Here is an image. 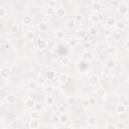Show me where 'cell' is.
Returning a JSON list of instances; mask_svg holds the SVG:
<instances>
[{"instance_id": "obj_1", "label": "cell", "mask_w": 129, "mask_h": 129, "mask_svg": "<svg viewBox=\"0 0 129 129\" xmlns=\"http://www.w3.org/2000/svg\"><path fill=\"white\" fill-rule=\"evenodd\" d=\"M11 74H12V71H11V68L8 66H4L1 68V72H0V75H1V78L4 80H7L10 78Z\"/></svg>"}, {"instance_id": "obj_49", "label": "cell", "mask_w": 129, "mask_h": 129, "mask_svg": "<svg viewBox=\"0 0 129 129\" xmlns=\"http://www.w3.org/2000/svg\"><path fill=\"white\" fill-rule=\"evenodd\" d=\"M89 100H90V104H91V105L96 103V100H95L94 98H89Z\"/></svg>"}, {"instance_id": "obj_44", "label": "cell", "mask_w": 129, "mask_h": 129, "mask_svg": "<svg viewBox=\"0 0 129 129\" xmlns=\"http://www.w3.org/2000/svg\"><path fill=\"white\" fill-rule=\"evenodd\" d=\"M48 5L49 7H55L57 6V1H55V0H48Z\"/></svg>"}, {"instance_id": "obj_41", "label": "cell", "mask_w": 129, "mask_h": 129, "mask_svg": "<svg viewBox=\"0 0 129 129\" xmlns=\"http://www.w3.org/2000/svg\"><path fill=\"white\" fill-rule=\"evenodd\" d=\"M6 14H7V10L5 9L4 7H1L0 8V16L3 18V17H5L6 16Z\"/></svg>"}, {"instance_id": "obj_36", "label": "cell", "mask_w": 129, "mask_h": 129, "mask_svg": "<svg viewBox=\"0 0 129 129\" xmlns=\"http://www.w3.org/2000/svg\"><path fill=\"white\" fill-rule=\"evenodd\" d=\"M60 120H61V123L65 124V123L68 122V116H67L66 114H61L60 115Z\"/></svg>"}, {"instance_id": "obj_9", "label": "cell", "mask_w": 129, "mask_h": 129, "mask_svg": "<svg viewBox=\"0 0 129 129\" xmlns=\"http://www.w3.org/2000/svg\"><path fill=\"white\" fill-rule=\"evenodd\" d=\"M105 65L110 70H114L116 68V61H113V60H107V61H106V63H105Z\"/></svg>"}, {"instance_id": "obj_22", "label": "cell", "mask_w": 129, "mask_h": 129, "mask_svg": "<svg viewBox=\"0 0 129 129\" xmlns=\"http://www.w3.org/2000/svg\"><path fill=\"white\" fill-rule=\"evenodd\" d=\"M34 37H35V33L33 31H27L25 33V38L27 41H33Z\"/></svg>"}, {"instance_id": "obj_30", "label": "cell", "mask_w": 129, "mask_h": 129, "mask_svg": "<svg viewBox=\"0 0 129 129\" xmlns=\"http://www.w3.org/2000/svg\"><path fill=\"white\" fill-rule=\"evenodd\" d=\"M74 20L76 21V23H81V22L84 20V16L82 14H76L74 16Z\"/></svg>"}, {"instance_id": "obj_40", "label": "cell", "mask_w": 129, "mask_h": 129, "mask_svg": "<svg viewBox=\"0 0 129 129\" xmlns=\"http://www.w3.org/2000/svg\"><path fill=\"white\" fill-rule=\"evenodd\" d=\"M101 4L100 3H98V2H96V3H93L92 4V9L93 10H96V11H98V10H100L101 9Z\"/></svg>"}, {"instance_id": "obj_8", "label": "cell", "mask_w": 129, "mask_h": 129, "mask_svg": "<svg viewBox=\"0 0 129 129\" xmlns=\"http://www.w3.org/2000/svg\"><path fill=\"white\" fill-rule=\"evenodd\" d=\"M76 21L74 19H68L66 21V26H67V28H69V29H73V28H75L76 27Z\"/></svg>"}, {"instance_id": "obj_33", "label": "cell", "mask_w": 129, "mask_h": 129, "mask_svg": "<svg viewBox=\"0 0 129 129\" xmlns=\"http://www.w3.org/2000/svg\"><path fill=\"white\" fill-rule=\"evenodd\" d=\"M66 34H65V32H63L61 30H59L55 32V37L58 38V40H63V38H65Z\"/></svg>"}, {"instance_id": "obj_16", "label": "cell", "mask_w": 129, "mask_h": 129, "mask_svg": "<svg viewBox=\"0 0 129 129\" xmlns=\"http://www.w3.org/2000/svg\"><path fill=\"white\" fill-rule=\"evenodd\" d=\"M68 80H69V76L67 75V74H61L60 76H59V82L61 83V84H66L67 82H68Z\"/></svg>"}, {"instance_id": "obj_10", "label": "cell", "mask_w": 129, "mask_h": 129, "mask_svg": "<svg viewBox=\"0 0 129 129\" xmlns=\"http://www.w3.org/2000/svg\"><path fill=\"white\" fill-rule=\"evenodd\" d=\"M40 121H38V119H31V121L29 122V128L31 129H36L40 127Z\"/></svg>"}, {"instance_id": "obj_37", "label": "cell", "mask_w": 129, "mask_h": 129, "mask_svg": "<svg viewBox=\"0 0 129 129\" xmlns=\"http://www.w3.org/2000/svg\"><path fill=\"white\" fill-rule=\"evenodd\" d=\"M46 79L47 78L46 77H43V76H40L37 78V83H38V85H43L44 83H46Z\"/></svg>"}, {"instance_id": "obj_5", "label": "cell", "mask_w": 129, "mask_h": 129, "mask_svg": "<svg viewBox=\"0 0 129 129\" xmlns=\"http://www.w3.org/2000/svg\"><path fill=\"white\" fill-rule=\"evenodd\" d=\"M87 123H88L89 126L94 127L95 125H97V117H95V116H90V117H88Z\"/></svg>"}, {"instance_id": "obj_45", "label": "cell", "mask_w": 129, "mask_h": 129, "mask_svg": "<svg viewBox=\"0 0 129 129\" xmlns=\"http://www.w3.org/2000/svg\"><path fill=\"white\" fill-rule=\"evenodd\" d=\"M107 52H108L109 54H115V48L114 47H109L107 48Z\"/></svg>"}, {"instance_id": "obj_29", "label": "cell", "mask_w": 129, "mask_h": 129, "mask_svg": "<svg viewBox=\"0 0 129 129\" xmlns=\"http://www.w3.org/2000/svg\"><path fill=\"white\" fill-rule=\"evenodd\" d=\"M77 35H78V37H80V38H84L87 35V30H85V29H79L77 31Z\"/></svg>"}, {"instance_id": "obj_46", "label": "cell", "mask_w": 129, "mask_h": 129, "mask_svg": "<svg viewBox=\"0 0 129 129\" xmlns=\"http://www.w3.org/2000/svg\"><path fill=\"white\" fill-rule=\"evenodd\" d=\"M19 28H18V26L17 25H12L11 26V32H18Z\"/></svg>"}, {"instance_id": "obj_54", "label": "cell", "mask_w": 129, "mask_h": 129, "mask_svg": "<svg viewBox=\"0 0 129 129\" xmlns=\"http://www.w3.org/2000/svg\"><path fill=\"white\" fill-rule=\"evenodd\" d=\"M105 2L106 3H112L113 2V0H105Z\"/></svg>"}, {"instance_id": "obj_31", "label": "cell", "mask_w": 129, "mask_h": 129, "mask_svg": "<svg viewBox=\"0 0 129 129\" xmlns=\"http://www.w3.org/2000/svg\"><path fill=\"white\" fill-rule=\"evenodd\" d=\"M50 121H52V123H54V124H58V123L61 122L60 116L59 115H53L52 117H50Z\"/></svg>"}, {"instance_id": "obj_11", "label": "cell", "mask_w": 129, "mask_h": 129, "mask_svg": "<svg viewBox=\"0 0 129 129\" xmlns=\"http://www.w3.org/2000/svg\"><path fill=\"white\" fill-rule=\"evenodd\" d=\"M55 15L58 16V17H64L66 15V10L64 7H59L55 9Z\"/></svg>"}, {"instance_id": "obj_12", "label": "cell", "mask_w": 129, "mask_h": 129, "mask_svg": "<svg viewBox=\"0 0 129 129\" xmlns=\"http://www.w3.org/2000/svg\"><path fill=\"white\" fill-rule=\"evenodd\" d=\"M37 27H38V30H40V31L44 32V31H47V30H48V25L47 22L41 21V22H40V24H38V26H37Z\"/></svg>"}, {"instance_id": "obj_23", "label": "cell", "mask_w": 129, "mask_h": 129, "mask_svg": "<svg viewBox=\"0 0 129 129\" xmlns=\"http://www.w3.org/2000/svg\"><path fill=\"white\" fill-rule=\"evenodd\" d=\"M71 64V59L69 57H63L61 59V65L63 66H69Z\"/></svg>"}, {"instance_id": "obj_48", "label": "cell", "mask_w": 129, "mask_h": 129, "mask_svg": "<svg viewBox=\"0 0 129 129\" xmlns=\"http://www.w3.org/2000/svg\"><path fill=\"white\" fill-rule=\"evenodd\" d=\"M34 108H35L36 110H41V108H42V107H41V104L36 103V104H35V106H34Z\"/></svg>"}, {"instance_id": "obj_25", "label": "cell", "mask_w": 129, "mask_h": 129, "mask_svg": "<svg viewBox=\"0 0 129 129\" xmlns=\"http://www.w3.org/2000/svg\"><path fill=\"white\" fill-rule=\"evenodd\" d=\"M43 91H44V93H46L47 95H52L54 93V87L50 86V85H48V86L44 87Z\"/></svg>"}, {"instance_id": "obj_47", "label": "cell", "mask_w": 129, "mask_h": 129, "mask_svg": "<svg viewBox=\"0 0 129 129\" xmlns=\"http://www.w3.org/2000/svg\"><path fill=\"white\" fill-rule=\"evenodd\" d=\"M83 105H84V106H89V105H91V104H90V100H89V99H84V100H83Z\"/></svg>"}, {"instance_id": "obj_26", "label": "cell", "mask_w": 129, "mask_h": 129, "mask_svg": "<svg viewBox=\"0 0 129 129\" xmlns=\"http://www.w3.org/2000/svg\"><path fill=\"white\" fill-rule=\"evenodd\" d=\"M101 74H102L103 76H105V77H109L111 75V70L109 68H107V67H105V68H103L102 70H101Z\"/></svg>"}, {"instance_id": "obj_17", "label": "cell", "mask_w": 129, "mask_h": 129, "mask_svg": "<svg viewBox=\"0 0 129 129\" xmlns=\"http://www.w3.org/2000/svg\"><path fill=\"white\" fill-rule=\"evenodd\" d=\"M115 27H116L117 29L121 30V29H123L125 27V22L123 21V20H117L116 23H115Z\"/></svg>"}, {"instance_id": "obj_19", "label": "cell", "mask_w": 129, "mask_h": 129, "mask_svg": "<svg viewBox=\"0 0 129 129\" xmlns=\"http://www.w3.org/2000/svg\"><path fill=\"white\" fill-rule=\"evenodd\" d=\"M54 76H55L54 72L52 71V70H48V71L46 72V78H47L48 80H54Z\"/></svg>"}, {"instance_id": "obj_18", "label": "cell", "mask_w": 129, "mask_h": 129, "mask_svg": "<svg viewBox=\"0 0 129 129\" xmlns=\"http://www.w3.org/2000/svg\"><path fill=\"white\" fill-rule=\"evenodd\" d=\"M105 22H106V24H107V25L111 26V25H115L116 20H115V18H114V17H112V16H108V17L106 18Z\"/></svg>"}, {"instance_id": "obj_20", "label": "cell", "mask_w": 129, "mask_h": 129, "mask_svg": "<svg viewBox=\"0 0 129 129\" xmlns=\"http://www.w3.org/2000/svg\"><path fill=\"white\" fill-rule=\"evenodd\" d=\"M46 13H47L48 16H54V15H55V8L48 6V8L46 9Z\"/></svg>"}, {"instance_id": "obj_51", "label": "cell", "mask_w": 129, "mask_h": 129, "mask_svg": "<svg viewBox=\"0 0 129 129\" xmlns=\"http://www.w3.org/2000/svg\"><path fill=\"white\" fill-rule=\"evenodd\" d=\"M59 110H60L61 112H63V111L65 110V106H60V107H59Z\"/></svg>"}, {"instance_id": "obj_52", "label": "cell", "mask_w": 129, "mask_h": 129, "mask_svg": "<svg viewBox=\"0 0 129 129\" xmlns=\"http://www.w3.org/2000/svg\"><path fill=\"white\" fill-rule=\"evenodd\" d=\"M107 128H115V125L114 124H108L107 125Z\"/></svg>"}, {"instance_id": "obj_14", "label": "cell", "mask_w": 129, "mask_h": 129, "mask_svg": "<svg viewBox=\"0 0 129 129\" xmlns=\"http://www.w3.org/2000/svg\"><path fill=\"white\" fill-rule=\"evenodd\" d=\"M44 103L48 106L53 105V104H54V98L53 96H50V95H47V97L44 98Z\"/></svg>"}, {"instance_id": "obj_39", "label": "cell", "mask_w": 129, "mask_h": 129, "mask_svg": "<svg viewBox=\"0 0 129 129\" xmlns=\"http://www.w3.org/2000/svg\"><path fill=\"white\" fill-rule=\"evenodd\" d=\"M97 32H98V30H97L96 27H91V28L89 29V34H90V35H92V36L96 35V34H97Z\"/></svg>"}, {"instance_id": "obj_3", "label": "cell", "mask_w": 129, "mask_h": 129, "mask_svg": "<svg viewBox=\"0 0 129 129\" xmlns=\"http://www.w3.org/2000/svg\"><path fill=\"white\" fill-rule=\"evenodd\" d=\"M36 46L40 49H44V48H47L48 43H47L46 41L43 40V38H38L37 41H36Z\"/></svg>"}, {"instance_id": "obj_43", "label": "cell", "mask_w": 129, "mask_h": 129, "mask_svg": "<svg viewBox=\"0 0 129 129\" xmlns=\"http://www.w3.org/2000/svg\"><path fill=\"white\" fill-rule=\"evenodd\" d=\"M48 109L52 111V112H57L58 110H59V107L57 105H54V104H53V105H50V106H48Z\"/></svg>"}, {"instance_id": "obj_34", "label": "cell", "mask_w": 129, "mask_h": 129, "mask_svg": "<svg viewBox=\"0 0 129 129\" xmlns=\"http://www.w3.org/2000/svg\"><path fill=\"white\" fill-rule=\"evenodd\" d=\"M76 102V99L74 96H69V97H67V103H68L69 105H73V104H75Z\"/></svg>"}, {"instance_id": "obj_15", "label": "cell", "mask_w": 129, "mask_h": 129, "mask_svg": "<svg viewBox=\"0 0 129 129\" xmlns=\"http://www.w3.org/2000/svg\"><path fill=\"white\" fill-rule=\"evenodd\" d=\"M98 81H99V78H98V76H96V75H91V76H90V78H89V83L91 84L92 86L97 85Z\"/></svg>"}, {"instance_id": "obj_38", "label": "cell", "mask_w": 129, "mask_h": 129, "mask_svg": "<svg viewBox=\"0 0 129 129\" xmlns=\"http://www.w3.org/2000/svg\"><path fill=\"white\" fill-rule=\"evenodd\" d=\"M90 19H91V21L94 22V23H95V22H98L99 19H100V15H99V14H93Z\"/></svg>"}, {"instance_id": "obj_35", "label": "cell", "mask_w": 129, "mask_h": 129, "mask_svg": "<svg viewBox=\"0 0 129 129\" xmlns=\"http://www.w3.org/2000/svg\"><path fill=\"white\" fill-rule=\"evenodd\" d=\"M112 34H113V30H112V29H110V28H105L104 29V35L106 37L112 36Z\"/></svg>"}, {"instance_id": "obj_2", "label": "cell", "mask_w": 129, "mask_h": 129, "mask_svg": "<svg viewBox=\"0 0 129 129\" xmlns=\"http://www.w3.org/2000/svg\"><path fill=\"white\" fill-rule=\"evenodd\" d=\"M117 10H118V12L122 15H126L128 13V6L126 4L122 3V4H119L118 6H117Z\"/></svg>"}, {"instance_id": "obj_42", "label": "cell", "mask_w": 129, "mask_h": 129, "mask_svg": "<svg viewBox=\"0 0 129 129\" xmlns=\"http://www.w3.org/2000/svg\"><path fill=\"white\" fill-rule=\"evenodd\" d=\"M30 117L31 119H40V114L37 113V111H34L32 113H30Z\"/></svg>"}, {"instance_id": "obj_50", "label": "cell", "mask_w": 129, "mask_h": 129, "mask_svg": "<svg viewBox=\"0 0 129 129\" xmlns=\"http://www.w3.org/2000/svg\"><path fill=\"white\" fill-rule=\"evenodd\" d=\"M117 127H118V128H125V125L123 124V123H120V124L117 125Z\"/></svg>"}, {"instance_id": "obj_13", "label": "cell", "mask_w": 129, "mask_h": 129, "mask_svg": "<svg viewBox=\"0 0 129 129\" xmlns=\"http://www.w3.org/2000/svg\"><path fill=\"white\" fill-rule=\"evenodd\" d=\"M82 59H83L84 61H91L92 59H93V55H92L91 53L85 52V53L82 54Z\"/></svg>"}, {"instance_id": "obj_32", "label": "cell", "mask_w": 129, "mask_h": 129, "mask_svg": "<svg viewBox=\"0 0 129 129\" xmlns=\"http://www.w3.org/2000/svg\"><path fill=\"white\" fill-rule=\"evenodd\" d=\"M97 96L100 97V98H103L106 96V92H105V90L103 88H100L97 90Z\"/></svg>"}, {"instance_id": "obj_4", "label": "cell", "mask_w": 129, "mask_h": 129, "mask_svg": "<svg viewBox=\"0 0 129 129\" xmlns=\"http://www.w3.org/2000/svg\"><path fill=\"white\" fill-rule=\"evenodd\" d=\"M116 112L118 114H124L126 112V106L122 103H119L116 105Z\"/></svg>"}, {"instance_id": "obj_24", "label": "cell", "mask_w": 129, "mask_h": 129, "mask_svg": "<svg viewBox=\"0 0 129 129\" xmlns=\"http://www.w3.org/2000/svg\"><path fill=\"white\" fill-rule=\"evenodd\" d=\"M68 44L71 48H76L78 44H79V42H78V41L76 40V38H70V40L68 41Z\"/></svg>"}, {"instance_id": "obj_53", "label": "cell", "mask_w": 129, "mask_h": 129, "mask_svg": "<svg viewBox=\"0 0 129 129\" xmlns=\"http://www.w3.org/2000/svg\"><path fill=\"white\" fill-rule=\"evenodd\" d=\"M125 48L129 49V41H126V42H125Z\"/></svg>"}, {"instance_id": "obj_21", "label": "cell", "mask_w": 129, "mask_h": 129, "mask_svg": "<svg viewBox=\"0 0 129 129\" xmlns=\"http://www.w3.org/2000/svg\"><path fill=\"white\" fill-rule=\"evenodd\" d=\"M37 86H38V83L35 82V81H30L28 83V89L31 90V91H34V90H36Z\"/></svg>"}, {"instance_id": "obj_27", "label": "cell", "mask_w": 129, "mask_h": 129, "mask_svg": "<svg viewBox=\"0 0 129 129\" xmlns=\"http://www.w3.org/2000/svg\"><path fill=\"white\" fill-rule=\"evenodd\" d=\"M112 37H113V41H119L121 40V33L118 32V31H113Z\"/></svg>"}, {"instance_id": "obj_28", "label": "cell", "mask_w": 129, "mask_h": 129, "mask_svg": "<svg viewBox=\"0 0 129 129\" xmlns=\"http://www.w3.org/2000/svg\"><path fill=\"white\" fill-rule=\"evenodd\" d=\"M31 23H32V18H31V16H28V15L24 16V18H23V24H25V25H30Z\"/></svg>"}, {"instance_id": "obj_7", "label": "cell", "mask_w": 129, "mask_h": 129, "mask_svg": "<svg viewBox=\"0 0 129 129\" xmlns=\"http://www.w3.org/2000/svg\"><path fill=\"white\" fill-rule=\"evenodd\" d=\"M35 104H36V102L32 98H27L25 100V106L27 108H34Z\"/></svg>"}, {"instance_id": "obj_6", "label": "cell", "mask_w": 129, "mask_h": 129, "mask_svg": "<svg viewBox=\"0 0 129 129\" xmlns=\"http://www.w3.org/2000/svg\"><path fill=\"white\" fill-rule=\"evenodd\" d=\"M5 101L8 103V104H15L16 103V96L15 95H7L6 97H5Z\"/></svg>"}]
</instances>
